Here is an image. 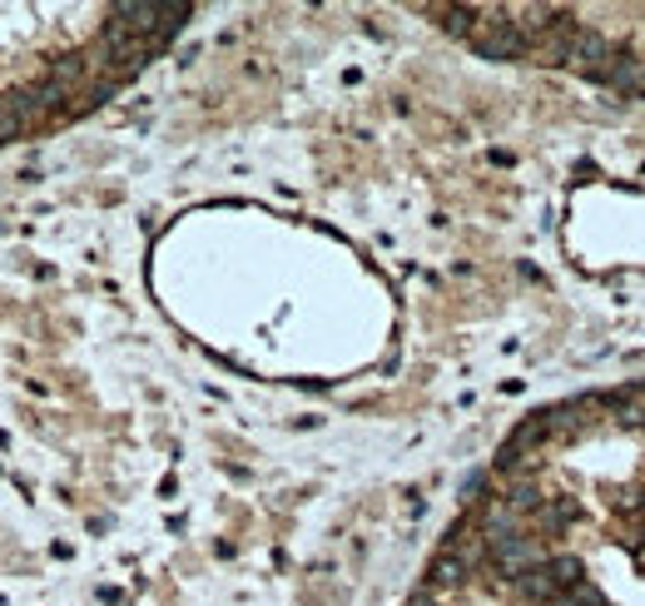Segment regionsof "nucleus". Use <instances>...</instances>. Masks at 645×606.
<instances>
[{"label":"nucleus","instance_id":"1","mask_svg":"<svg viewBox=\"0 0 645 606\" xmlns=\"http://www.w3.org/2000/svg\"><path fill=\"white\" fill-rule=\"evenodd\" d=\"M21 130H25V125H21V119H15L11 100L0 95V140H11V135H21Z\"/></svg>","mask_w":645,"mask_h":606}]
</instances>
